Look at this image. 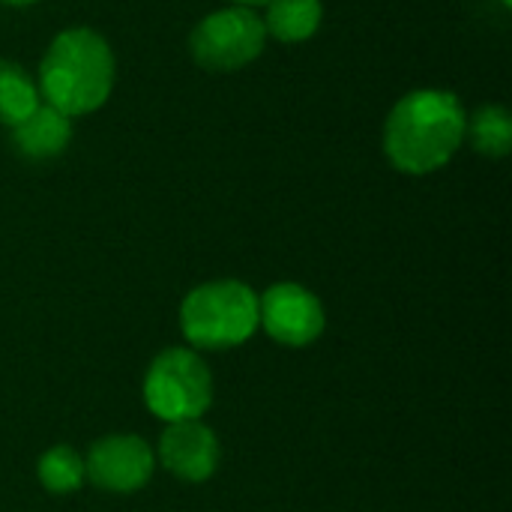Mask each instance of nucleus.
<instances>
[{
	"mask_svg": "<svg viewBox=\"0 0 512 512\" xmlns=\"http://www.w3.org/2000/svg\"><path fill=\"white\" fill-rule=\"evenodd\" d=\"M465 108L450 90H411L384 126V153L405 174L444 168L465 141Z\"/></svg>",
	"mask_w": 512,
	"mask_h": 512,
	"instance_id": "nucleus-1",
	"label": "nucleus"
},
{
	"mask_svg": "<svg viewBox=\"0 0 512 512\" xmlns=\"http://www.w3.org/2000/svg\"><path fill=\"white\" fill-rule=\"evenodd\" d=\"M111 45L87 27L57 33L39 63V96L66 117H81L105 105L114 87Z\"/></svg>",
	"mask_w": 512,
	"mask_h": 512,
	"instance_id": "nucleus-2",
	"label": "nucleus"
},
{
	"mask_svg": "<svg viewBox=\"0 0 512 512\" xmlns=\"http://www.w3.org/2000/svg\"><path fill=\"white\" fill-rule=\"evenodd\" d=\"M258 324V294L234 279L198 285L180 306V327L198 348L243 345Z\"/></svg>",
	"mask_w": 512,
	"mask_h": 512,
	"instance_id": "nucleus-3",
	"label": "nucleus"
},
{
	"mask_svg": "<svg viewBox=\"0 0 512 512\" xmlns=\"http://www.w3.org/2000/svg\"><path fill=\"white\" fill-rule=\"evenodd\" d=\"M144 402L165 423L198 420L213 402V378L207 363L189 348L162 351L147 369Z\"/></svg>",
	"mask_w": 512,
	"mask_h": 512,
	"instance_id": "nucleus-4",
	"label": "nucleus"
},
{
	"mask_svg": "<svg viewBox=\"0 0 512 512\" xmlns=\"http://www.w3.org/2000/svg\"><path fill=\"white\" fill-rule=\"evenodd\" d=\"M267 42L264 21L249 6H228L210 12L189 39L192 57L210 72H237L252 63Z\"/></svg>",
	"mask_w": 512,
	"mask_h": 512,
	"instance_id": "nucleus-5",
	"label": "nucleus"
},
{
	"mask_svg": "<svg viewBox=\"0 0 512 512\" xmlns=\"http://www.w3.org/2000/svg\"><path fill=\"white\" fill-rule=\"evenodd\" d=\"M258 321L276 342L288 348H303L321 336L324 306L309 288L297 282H282L258 297Z\"/></svg>",
	"mask_w": 512,
	"mask_h": 512,
	"instance_id": "nucleus-6",
	"label": "nucleus"
},
{
	"mask_svg": "<svg viewBox=\"0 0 512 512\" xmlns=\"http://www.w3.org/2000/svg\"><path fill=\"white\" fill-rule=\"evenodd\" d=\"M84 471L99 489L132 495L153 477V450L138 435H108L90 447Z\"/></svg>",
	"mask_w": 512,
	"mask_h": 512,
	"instance_id": "nucleus-7",
	"label": "nucleus"
},
{
	"mask_svg": "<svg viewBox=\"0 0 512 512\" xmlns=\"http://www.w3.org/2000/svg\"><path fill=\"white\" fill-rule=\"evenodd\" d=\"M159 456L174 477L189 483H204L219 465V441L213 429H207L198 420L168 423L159 444Z\"/></svg>",
	"mask_w": 512,
	"mask_h": 512,
	"instance_id": "nucleus-8",
	"label": "nucleus"
},
{
	"mask_svg": "<svg viewBox=\"0 0 512 512\" xmlns=\"http://www.w3.org/2000/svg\"><path fill=\"white\" fill-rule=\"evenodd\" d=\"M72 120L51 105H39L30 117L12 126V144L24 159H54L69 147Z\"/></svg>",
	"mask_w": 512,
	"mask_h": 512,
	"instance_id": "nucleus-9",
	"label": "nucleus"
},
{
	"mask_svg": "<svg viewBox=\"0 0 512 512\" xmlns=\"http://www.w3.org/2000/svg\"><path fill=\"white\" fill-rule=\"evenodd\" d=\"M321 0H270L264 30L279 42H306L321 27Z\"/></svg>",
	"mask_w": 512,
	"mask_h": 512,
	"instance_id": "nucleus-10",
	"label": "nucleus"
},
{
	"mask_svg": "<svg viewBox=\"0 0 512 512\" xmlns=\"http://www.w3.org/2000/svg\"><path fill=\"white\" fill-rule=\"evenodd\" d=\"M39 105V87L33 78L18 63L0 60V123L18 126Z\"/></svg>",
	"mask_w": 512,
	"mask_h": 512,
	"instance_id": "nucleus-11",
	"label": "nucleus"
},
{
	"mask_svg": "<svg viewBox=\"0 0 512 512\" xmlns=\"http://www.w3.org/2000/svg\"><path fill=\"white\" fill-rule=\"evenodd\" d=\"M465 132L471 135V144L477 153L501 159L507 156L512 147V123L507 108L501 105H483L471 123H465Z\"/></svg>",
	"mask_w": 512,
	"mask_h": 512,
	"instance_id": "nucleus-12",
	"label": "nucleus"
},
{
	"mask_svg": "<svg viewBox=\"0 0 512 512\" xmlns=\"http://www.w3.org/2000/svg\"><path fill=\"white\" fill-rule=\"evenodd\" d=\"M87 471H84V459L72 450V447H51L42 459H39V480L51 495H69L75 489H81Z\"/></svg>",
	"mask_w": 512,
	"mask_h": 512,
	"instance_id": "nucleus-13",
	"label": "nucleus"
},
{
	"mask_svg": "<svg viewBox=\"0 0 512 512\" xmlns=\"http://www.w3.org/2000/svg\"><path fill=\"white\" fill-rule=\"evenodd\" d=\"M237 6H261V3H270V0H234Z\"/></svg>",
	"mask_w": 512,
	"mask_h": 512,
	"instance_id": "nucleus-14",
	"label": "nucleus"
},
{
	"mask_svg": "<svg viewBox=\"0 0 512 512\" xmlns=\"http://www.w3.org/2000/svg\"><path fill=\"white\" fill-rule=\"evenodd\" d=\"M0 3H9V6H30V3H36V0H0Z\"/></svg>",
	"mask_w": 512,
	"mask_h": 512,
	"instance_id": "nucleus-15",
	"label": "nucleus"
},
{
	"mask_svg": "<svg viewBox=\"0 0 512 512\" xmlns=\"http://www.w3.org/2000/svg\"><path fill=\"white\" fill-rule=\"evenodd\" d=\"M501 3H504V6H510V3H512V0H501Z\"/></svg>",
	"mask_w": 512,
	"mask_h": 512,
	"instance_id": "nucleus-16",
	"label": "nucleus"
}]
</instances>
